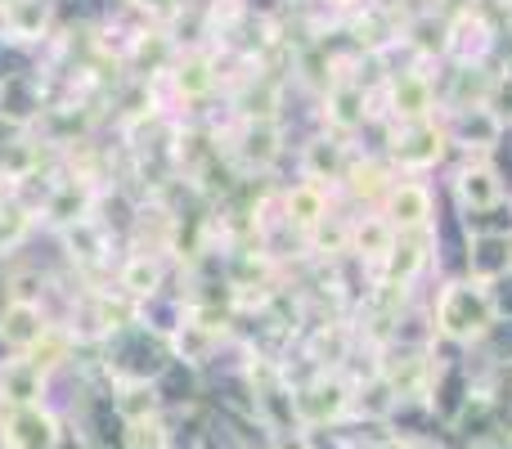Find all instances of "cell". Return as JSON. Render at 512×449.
<instances>
[{"label":"cell","mask_w":512,"mask_h":449,"mask_svg":"<svg viewBox=\"0 0 512 449\" xmlns=\"http://www.w3.org/2000/svg\"><path fill=\"white\" fill-rule=\"evenodd\" d=\"M495 324V301L486 283H445L436 297V328L454 342H477Z\"/></svg>","instance_id":"6da1fadb"},{"label":"cell","mask_w":512,"mask_h":449,"mask_svg":"<svg viewBox=\"0 0 512 449\" xmlns=\"http://www.w3.org/2000/svg\"><path fill=\"white\" fill-rule=\"evenodd\" d=\"M59 418L45 405H5L0 409V449H59Z\"/></svg>","instance_id":"7a4b0ae2"},{"label":"cell","mask_w":512,"mask_h":449,"mask_svg":"<svg viewBox=\"0 0 512 449\" xmlns=\"http://www.w3.org/2000/svg\"><path fill=\"white\" fill-rule=\"evenodd\" d=\"M351 405H355L351 387H346L342 378H328V373L297 391V418L301 423H333V418H342Z\"/></svg>","instance_id":"3957f363"},{"label":"cell","mask_w":512,"mask_h":449,"mask_svg":"<svg viewBox=\"0 0 512 449\" xmlns=\"http://www.w3.org/2000/svg\"><path fill=\"white\" fill-rule=\"evenodd\" d=\"M45 333H50V319H45L41 306H18V301H5V310H0V342H5L9 351L27 355Z\"/></svg>","instance_id":"277c9868"},{"label":"cell","mask_w":512,"mask_h":449,"mask_svg":"<svg viewBox=\"0 0 512 449\" xmlns=\"http://www.w3.org/2000/svg\"><path fill=\"white\" fill-rule=\"evenodd\" d=\"M387 207H391V225L405 229V234L427 229V221H432V194H427V185H414V180L391 185Z\"/></svg>","instance_id":"5b68a950"},{"label":"cell","mask_w":512,"mask_h":449,"mask_svg":"<svg viewBox=\"0 0 512 449\" xmlns=\"http://www.w3.org/2000/svg\"><path fill=\"white\" fill-rule=\"evenodd\" d=\"M391 153H396L400 167H432L441 158V131L432 122H405L396 144H391Z\"/></svg>","instance_id":"8992f818"},{"label":"cell","mask_w":512,"mask_h":449,"mask_svg":"<svg viewBox=\"0 0 512 449\" xmlns=\"http://www.w3.org/2000/svg\"><path fill=\"white\" fill-rule=\"evenodd\" d=\"M45 373L32 360H9L0 369V405H41Z\"/></svg>","instance_id":"52a82bcc"},{"label":"cell","mask_w":512,"mask_h":449,"mask_svg":"<svg viewBox=\"0 0 512 449\" xmlns=\"http://www.w3.org/2000/svg\"><path fill=\"white\" fill-rule=\"evenodd\" d=\"M468 265H472V283H486L490 288L499 274L512 270V238L508 234H481L477 243H472Z\"/></svg>","instance_id":"ba28073f"},{"label":"cell","mask_w":512,"mask_h":449,"mask_svg":"<svg viewBox=\"0 0 512 449\" xmlns=\"http://www.w3.org/2000/svg\"><path fill=\"white\" fill-rule=\"evenodd\" d=\"M108 405L117 409L122 423H140V418H158L162 414V387L158 382H117L113 400Z\"/></svg>","instance_id":"9c48e42d"},{"label":"cell","mask_w":512,"mask_h":449,"mask_svg":"<svg viewBox=\"0 0 512 449\" xmlns=\"http://www.w3.org/2000/svg\"><path fill=\"white\" fill-rule=\"evenodd\" d=\"M391 108H396L400 122H427V113H432V81L418 77V72H400L391 81Z\"/></svg>","instance_id":"30bf717a"},{"label":"cell","mask_w":512,"mask_h":449,"mask_svg":"<svg viewBox=\"0 0 512 449\" xmlns=\"http://www.w3.org/2000/svg\"><path fill=\"white\" fill-rule=\"evenodd\" d=\"M41 113V86L32 77H5L0 81V117H9L14 126L32 122Z\"/></svg>","instance_id":"8fae6325"},{"label":"cell","mask_w":512,"mask_h":449,"mask_svg":"<svg viewBox=\"0 0 512 449\" xmlns=\"http://www.w3.org/2000/svg\"><path fill=\"white\" fill-rule=\"evenodd\" d=\"M459 198L463 207H472V212H490V207H499V198H504V185H499L495 167H468L459 176Z\"/></svg>","instance_id":"7c38bea8"},{"label":"cell","mask_w":512,"mask_h":449,"mask_svg":"<svg viewBox=\"0 0 512 449\" xmlns=\"http://www.w3.org/2000/svg\"><path fill=\"white\" fill-rule=\"evenodd\" d=\"M86 207H90V189L77 185V180H59V185L50 189V198H45V216L63 229L86 221Z\"/></svg>","instance_id":"4fadbf2b"},{"label":"cell","mask_w":512,"mask_h":449,"mask_svg":"<svg viewBox=\"0 0 512 449\" xmlns=\"http://www.w3.org/2000/svg\"><path fill=\"white\" fill-rule=\"evenodd\" d=\"M283 212H288V225H301V229H315L319 221L328 216V194L324 185H297L288 198H283Z\"/></svg>","instance_id":"5bb4252c"},{"label":"cell","mask_w":512,"mask_h":449,"mask_svg":"<svg viewBox=\"0 0 512 449\" xmlns=\"http://www.w3.org/2000/svg\"><path fill=\"white\" fill-rule=\"evenodd\" d=\"M391 247H396V225L391 221L364 216L360 225H351V252L355 256H373V261H382V256H391Z\"/></svg>","instance_id":"9a60e30c"},{"label":"cell","mask_w":512,"mask_h":449,"mask_svg":"<svg viewBox=\"0 0 512 449\" xmlns=\"http://www.w3.org/2000/svg\"><path fill=\"white\" fill-rule=\"evenodd\" d=\"M122 288H126V297L131 301L153 297V292L162 288V261L158 256H149V252H135L131 261H126V270H122Z\"/></svg>","instance_id":"2e32d148"},{"label":"cell","mask_w":512,"mask_h":449,"mask_svg":"<svg viewBox=\"0 0 512 449\" xmlns=\"http://www.w3.org/2000/svg\"><path fill=\"white\" fill-rule=\"evenodd\" d=\"M454 131H459V140L463 144H477V149H490V144L499 140V135H504V122H499L495 113H490L486 104H477V108H463L459 113V126H454Z\"/></svg>","instance_id":"e0dca14e"},{"label":"cell","mask_w":512,"mask_h":449,"mask_svg":"<svg viewBox=\"0 0 512 449\" xmlns=\"http://www.w3.org/2000/svg\"><path fill=\"white\" fill-rule=\"evenodd\" d=\"M328 122H333L337 131H355V126L364 122V90L351 86V81H337V86L328 90Z\"/></svg>","instance_id":"ac0fdd59"},{"label":"cell","mask_w":512,"mask_h":449,"mask_svg":"<svg viewBox=\"0 0 512 449\" xmlns=\"http://www.w3.org/2000/svg\"><path fill=\"white\" fill-rule=\"evenodd\" d=\"M423 247H427V229H414V234H405L396 247H391V256H387L391 261V283H409L418 270H423L427 265Z\"/></svg>","instance_id":"d6986e66"},{"label":"cell","mask_w":512,"mask_h":449,"mask_svg":"<svg viewBox=\"0 0 512 449\" xmlns=\"http://www.w3.org/2000/svg\"><path fill=\"white\" fill-rule=\"evenodd\" d=\"M45 18H50L45 0H9V9H5V27H9L14 41H32V36H41Z\"/></svg>","instance_id":"ffe728a7"},{"label":"cell","mask_w":512,"mask_h":449,"mask_svg":"<svg viewBox=\"0 0 512 449\" xmlns=\"http://www.w3.org/2000/svg\"><path fill=\"white\" fill-rule=\"evenodd\" d=\"M212 346H216V337L207 333L203 324L185 319V324L176 328V337H171V360H180V364H198V360H207V355H212Z\"/></svg>","instance_id":"44dd1931"},{"label":"cell","mask_w":512,"mask_h":449,"mask_svg":"<svg viewBox=\"0 0 512 449\" xmlns=\"http://www.w3.org/2000/svg\"><path fill=\"white\" fill-rule=\"evenodd\" d=\"M342 176V144L337 140H310L306 144V180L319 185V180H337Z\"/></svg>","instance_id":"7402d4cb"},{"label":"cell","mask_w":512,"mask_h":449,"mask_svg":"<svg viewBox=\"0 0 512 449\" xmlns=\"http://www.w3.org/2000/svg\"><path fill=\"white\" fill-rule=\"evenodd\" d=\"M122 449H171L167 418H140V423H122Z\"/></svg>","instance_id":"603a6c76"},{"label":"cell","mask_w":512,"mask_h":449,"mask_svg":"<svg viewBox=\"0 0 512 449\" xmlns=\"http://www.w3.org/2000/svg\"><path fill=\"white\" fill-rule=\"evenodd\" d=\"M68 351H72V337H68V333H63V328H50V333H45V337H41V342H36V346H32V351H27V355H23V360H32V364H36V369H41V373H45V378H50V373H54V369H59V364H63V360H68Z\"/></svg>","instance_id":"cb8c5ba5"},{"label":"cell","mask_w":512,"mask_h":449,"mask_svg":"<svg viewBox=\"0 0 512 449\" xmlns=\"http://www.w3.org/2000/svg\"><path fill=\"white\" fill-rule=\"evenodd\" d=\"M212 63L203 59V54H189V59H180L176 63V86H180V95L185 99H198V95H207L212 90Z\"/></svg>","instance_id":"d4e9b609"},{"label":"cell","mask_w":512,"mask_h":449,"mask_svg":"<svg viewBox=\"0 0 512 449\" xmlns=\"http://www.w3.org/2000/svg\"><path fill=\"white\" fill-rule=\"evenodd\" d=\"M63 238H68V247H72V256H77V261H99V256H104V234H99L95 221L68 225V229H63Z\"/></svg>","instance_id":"484cf974"},{"label":"cell","mask_w":512,"mask_h":449,"mask_svg":"<svg viewBox=\"0 0 512 449\" xmlns=\"http://www.w3.org/2000/svg\"><path fill=\"white\" fill-rule=\"evenodd\" d=\"M41 297H45V274H41V270H18V274H9L5 301H18V306H41Z\"/></svg>","instance_id":"4316f807"},{"label":"cell","mask_w":512,"mask_h":449,"mask_svg":"<svg viewBox=\"0 0 512 449\" xmlns=\"http://www.w3.org/2000/svg\"><path fill=\"white\" fill-rule=\"evenodd\" d=\"M27 229H32V212H27L23 203H5V207H0V252H9V247L23 243Z\"/></svg>","instance_id":"83f0119b"},{"label":"cell","mask_w":512,"mask_h":449,"mask_svg":"<svg viewBox=\"0 0 512 449\" xmlns=\"http://www.w3.org/2000/svg\"><path fill=\"white\" fill-rule=\"evenodd\" d=\"M279 131H274L270 122H256L248 131V144H243V153H248V162H256V167H265V162H274V153H279Z\"/></svg>","instance_id":"f1b7e54d"},{"label":"cell","mask_w":512,"mask_h":449,"mask_svg":"<svg viewBox=\"0 0 512 449\" xmlns=\"http://www.w3.org/2000/svg\"><path fill=\"white\" fill-rule=\"evenodd\" d=\"M351 189H355L360 198L391 194V185L382 180V167H378V162H360V167H351Z\"/></svg>","instance_id":"f546056e"},{"label":"cell","mask_w":512,"mask_h":449,"mask_svg":"<svg viewBox=\"0 0 512 449\" xmlns=\"http://www.w3.org/2000/svg\"><path fill=\"white\" fill-rule=\"evenodd\" d=\"M391 405H396V391H391L387 387V378H373L369 382V387H364L360 391V409H364V414H391Z\"/></svg>","instance_id":"4dcf8cb0"},{"label":"cell","mask_w":512,"mask_h":449,"mask_svg":"<svg viewBox=\"0 0 512 449\" xmlns=\"http://www.w3.org/2000/svg\"><path fill=\"white\" fill-rule=\"evenodd\" d=\"M490 113L499 117V122H512V77L504 81H495V90H490Z\"/></svg>","instance_id":"1f68e13d"},{"label":"cell","mask_w":512,"mask_h":449,"mask_svg":"<svg viewBox=\"0 0 512 449\" xmlns=\"http://www.w3.org/2000/svg\"><path fill=\"white\" fill-rule=\"evenodd\" d=\"M270 449H315V445H310V436H301V432H283V436H274Z\"/></svg>","instance_id":"d6a6232c"},{"label":"cell","mask_w":512,"mask_h":449,"mask_svg":"<svg viewBox=\"0 0 512 449\" xmlns=\"http://www.w3.org/2000/svg\"><path fill=\"white\" fill-rule=\"evenodd\" d=\"M135 5H144V9H171V0H135Z\"/></svg>","instance_id":"836d02e7"},{"label":"cell","mask_w":512,"mask_h":449,"mask_svg":"<svg viewBox=\"0 0 512 449\" xmlns=\"http://www.w3.org/2000/svg\"><path fill=\"white\" fill-rule=\"evenodd\" d=\"M373 449H409L405 441H382V445H373Z\"/></svg>","instance_id":"e575fe53"},{"label":"cell","mask_w":512,"mask_h":449,"mask_svg":"<svg viewBox=\"0 0 512 449\" xmlns=\"http://www.w3.org/2000/svg\"><path fill=\"white\" fill-rule=\"evenodd\" d=\"M0 409H5V405H0Z\"/></svg>","instance_id":"d590c367"}]
</instances>
